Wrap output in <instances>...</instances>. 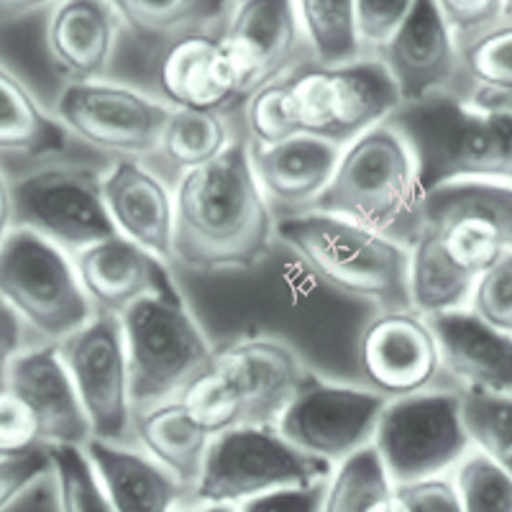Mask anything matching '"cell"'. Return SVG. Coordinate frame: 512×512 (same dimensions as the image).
Listing matches in <instances>:
<instances>
[{
  "instance_id": "9",
  "label": "cell",
  "mask_w": 512,
  "mask_h": 512,
  "mask_svg": "<svg viewBox=\"0 0 512 512\" xmlns=\"http://www.w3.org/2000/svg\"><path fill=\"white\" fill-rule=\"evenodd\" d=\"M0 300L41 344H57L95 313L72 256L39 233L16 226L0 241Z\"/></svg>"
},
{
  "instance_id": "26",
  "label": "cell",
  "mask_w": 512,
  "mask_h": 512,
  "mask_svg": "<svg viewBox=\"0 0 512 512\" xmlns=\"http://www.w3.org/2000/svg\"><path fill=\"white\" fill-rule=\"evenodd\" d=\"M103 492L116 512H169L180 507L187 489L152 456L126 443L90 436L85 441Z\"/></svg>"
},
{
  "instance_id": "31",
  "label": "cell",
  "mask_w": 512,
  "mask_h": 512,
  "mask_svg": "<svg viewBox=\"0 0 512 512\" xmlns=\"http://www.w3.org/2000/svg\"><path fill=\"white\" fill-rule=\"evenodd\" d=\"M231 144V128L221 111L169 108L157 154L177 172L200 167Z\"/></svg>"
},
{
  "instance_id": "3",
  "label": "cell",
  "mask_w": 512,
  "mask_h": 512,
  "mask_svg": "<svg viewBox=\"0 0 512 512\" xmlns=\"http://www.w3.org/2000/svg\"><path fill=\"white\" fill-rule=\"evenodd\" d=\"M282 241L315 280L374 308H405L410 246L323 210H297L274 223Z\"/></svg>"
},
{
  "instance_id": "38",
  "label": "cell",
  "mask_w": 512,
  "mask_h": 512,
  "mask_svg": "<svg viewBox=\"0 0 512 512\" xmlns=\"http://www.w3.org/2000/svg\"><path fill=\"white\" fill-rule=\"evenodd\" d=\"M464 308L497 331L512 333V254L479 274Z\"/></svg>"
},
{
  "instance_id": "45",
  "label": "cell",
  "mask_w": 512,
  "mask_h": 512,
  "mask_svg": "<svg viewBox=\"0 0 512 512\" xmlns=\"http://www.w3.org/2000/svg\"><path fill=\"white\" fill-rule=\"evenodd\" d=\"M6 512H62L52 466L47 464L44 469H39L24 487L18 489L16 497L8 502Z\"/></svg>"
},
{
  "instance_id": "19",
  "label": "cell",
  "mask_w": 512,
  "mask_h": 512,
  "mask_svg": "<svg viewBox=\"0 0 512 512\" xmlns=\"http://www.w3.org/2000/svg\"><path fill=\"white\" fill-rule=\"evenodd\" d=\"M70 256L95 313L121 315L141 297H182L167 262L121 233L93 241Z\"/></svg>"
},
{
  "instance_id": "36",
  "label": "cell",
  "mask_w": 512,
  "mask_h": 512,
  "mask_svg": "<svg viewBox=\"0 0 512 512\" xmlns=\"http://www.w3.org/2000/svg\"><path fill=\"white\" fill-rule=\"evenodd\" d=\"M456 44H459V77L448 93L466 85L512 88V21Z\"/></svg>"
},
{
  "instance_id": "37",
  "label": "cell",
  "mask_w": 512,
  "mask_h": 512,
  "mask_svg": "<svg viewBox=\"0 0 512 512\" xmlns=\"http://www.w3.org/2000/svg\"><path fill=\"white\" fill-rule=\"evenodd\" d=\"M244 121L249 131V144L256 146H272L290 136L300 134L292 111V100L287 93L285 77L267 82L244 100Z\"/></svg>"
},
{
  "instance_id": "40",
  "label": "cell",
  "mask_w": 512,
  "mask_h": 512,
  "mask_svg": "<svg viewBox=\"0 0 512 512\" xmlns=\"http://www.w3.org/2000/svg\"><path fill=\"white\" fill-rule=\"evenodd\" d=\"M387 510L400 512H459L461 502L456 495L454 479L446 474L408 479L392 484V500Z\"/></svg>"
},
{
  "instance_id": "8",
  "label": "cell",
  "mask_w": 512,
  "mask_h": 512,
  "mask_svg": "<svg viewBox=\"0 0 512 512\" xmlns=\"http://www.w3.org/2000/svg\"><path fill=\"white\" fill-rule=\"evenodd\" d=\"M300 134L344 146L400 105L395 82L372 54L323 64L305 59L285 75Z\"/></svg>"
},
{
  "instance_id": "24",
  "label": "cell",
  "mask_w": 512,
  "mask_h": 512,
  "mask_svg": "<svg viewBox=\"0 0 512 512\" xmlns=\"http://www.w3.org/2000/svg\"><path fill=\"white\" fill-rule=\"evenodd\" d=\"M441 369L456 387H482L512 395V333L497 331L472 310L454 308L428 315Z\"/></svg>"
},
{
  "instance_id": "22",
  "label": "cell",
  "mask_w": 512,
  "mask_h": 512,
  "mask_svg": "<svg viewBox=\"0 0 512 512\" xmlns=\"http://www.w3.org/2000/svg\"><path fill=\"white\" fill-rule=\"evenodd\" d=\"M6 387L34 413L41 443H85L90 425L77 400L75 384L57 354V344L21 349L8 369Z\"/></svg>"
},
{
  "instance_id": "33",
  "label": "cell",
  "mask_w": 512,
  "mask_h": 512,
  "mask_svg": "<svg viewBox=\"0 0 512 512\" xmlns=\"http://www.w3.org/2000/svg\"><path fill=\"white\" fill-rule=\"evenodd\" d=\"M459 392V418L469 446L495 456L505 466L512 459V395L482 387H456Z\"/></svg>"
},
{
  "instance_id": "42",
  "label": "cell",
  "mask_w": 512,
  "mask_h": 512,
  "mask_svg": "<svg viewBox=\"0 0 512 512\" xmlns=\"http://www.w3.org/2000/svg\"><path fill=\"white\" fill-rule=\"evenodd\" d=\"M44 446L34 413L16 392L0 390V456H16Z\"/></svg>"
},
{
  "instance_id": "32",
  "label": "cell",
  "mask_w": 512,
  "mask_h": 512,
  "mask_svg": "<svg viewBox=\"0 0 512 512\" xmlns=\"http://www.w3.org/2000/svg\"><path fill=\"white\" fill-rule=\"evenodd\" d=\"M310 59L323 64L361 57L354 36V0H292Z\"/></svg>"
},
{
  "instance_id": "39",
  "label": "cell",
  "mask_w": 512,
  "mask_h": 512,
  "mask_svg": "<svg viewBox=\"0 0 512 512\" xmlns=\"http://www.w3.org/2000/svg\"><path fill=\"white\" fill-rule=\"evenodd\" d=\"M415 0H354V36L361 54H374L392 39Z\"/></svg>"
},
{
  "instance_id": "4",
  "label": "cell",
  "mask_w": 512,
  "mask_h": 512,
  "mask_svg": "<svg viewBox=\"0 0 512 512\" xmlns=\"http://www.w3.org/2000/svg\"><path fill=\"white\" fill-rule=\"evenodd\" d=\"M423 200L413 152L384 121L341 146L336 169L313 208L410 246L423 223Z\"/></svg>"
},
{
  "instance_id": "29",
  "label": "cell",
  "mask_w": 512,
  "mask_h": 512,
  "mask_svg": "<svg viewBox=\"0 0 512 512\" xmlns=\"http://www.w3.org/2000/svg\"><path fill=\"white\" fill-rule=\"evenodd\" d=\"M67 136L57 116L44 111L24 82L0 64V154L52 157L67 146Z\"/></svg>"
},
{
  "instance_id": "47",
  "label": "cell",
  "mask_w": 512,
  "mask_h": 512,
  "mask_svg": "<svg viewBox=\"0 0 512 512\" xmlns=\"http://www.w3.org/2000/svg\"><path fill=\"white\" fill-rule=\"evenodd\" d=\"M57 0H0V26H11L34 16V13L49 11Z\"/></svg>"
},
{
  "instance_id": "5",
  "label": "cell",
  "mask_w": 512,
  "mask_h": 512,
  "mask_svg": "<svg viewBox=\"0 0 512 512\" xmlns=\"http://www.w3.org/2000/svg\"><path fill=\"white\" fill-rule=\"evenodd\" d=\"M410 146L423 190L451 182H510L512 113H482L454 93L400 103L387 118Z\"/></svg>"
},
{
  "instance_id": "15",
  "label": "cell",
  "mask_w": 512,
  "mask_h": 512,
  "mask_svg": "<svg viewBox=\"0 0 512 512\" xmlns=\"http://www.w3.org/2000/svg\"><path fill=\"white\" fill-rule=\"evenodd\" d=\"M387 397L369 387L331 382L308 369L277 418V431L305 454L336 464L372 441Z\"/></svg>"
},
{
  "instance_id": "27",
  "label": "cell",
  "mask_w": 512,
  "mask_h": 512,
  "mask_svg": "<svg viewBox=\"0 0 512 512\" xmlns=\"http://www.w3.org/2000/svg\"><path fill=\"white\" fill-rule=\"evenodd\" d=\"M131 431L134 441H139L146 454L159 461L190 495V487L198 479L203 464L205 448L213 436L182 405L180 397L136 410Z\"/></svg>"
},
{
  "instance_id": "14",
  "label": "cell",
  "mask_w": 512,
  "mask_h": 512,
  "mask_svg": "<svg viewBox=\"0 0 512 512\" xmlns=\"http://www.w3.org/2000/svg\"><path fill=\"white\" fill-rule=\"evenodd\" d=\"M57 354L75 384L90 436L128 443L134 438V408L128 392V364L121 318L93 313L80 328L57 341Z\"/></svg>"
},
{
  "instance_id": "35",
  "label": "cell",
  "mask_w": 512,
  "mask_h": 512,
  "mask_svg": "<svg viewBox=\"0 0 512 512\" xmlns=\"http://www.w3.org/2000/svg\"><path fill=\"white\" fill-rule=\"evenodd\" d=\"M44 448L57 479L62 512H111L85 443H49Z\"/></svg>"
},
{
  "instance_id": "16",
  "label": "cell",
  "mask_w": 512,
  "mask_h": 512,
  "mask_svg": "<svg viewBox=\"0 0 512 512\" xmlns=\"http://www.w3.org/2000/svg\"><path fill=\"white\" fill-rule=\"evenodd\" d=\"M239 103L310 59L292 0H233L221 26Z\"/></svg>"
},
{
  "instance_id": "21",
  "label": "cell",
  "mask_w": 512,
  "mask_h": 512,
  "mask_svg": "<svg viewBox=\"0 0 512 512\" xmlns=\"http://www.w3.org/2000/svg\"><path fill=\"white\" fill-rule=\"evenodd\" d=\"M121 21L108 0H57L47 11L44 47L64 80H98L111 72Z\"/></svg>"
},
{
  "instance_id": "6",
  "label": "cell",
  "mask_w": 512,
  "mask_h": 512,
  "mask_svg": "<svg viewBox=\"0 0 512 512\" xmlns=\"http://www.w3.org/2000/svg\"><path fill=\"white\" fill-rule=\"evenodd\" d=\"M305 372L303 356L282 338H239L213 354L180 400L210 436L233 425H274Z\"/></svg>"
},
{
  "instance_id": "48",
  "label": "cell",
  "mask_w": 512,
  "mask_h": 512,
  "mask_svg": "<svg viewBox=\"0 0 512 512\" xmlns=\"http://www.w3.org/2000/svg\"><path fill=\"white\" fill-rule=\"evenodd\" d=\"M13 228V208H11V180L0 169V241Z\"/></svg>"
},
{
  "instance_id": "46",
  "label": "cell",
  "mask_w": 512,
  "mask_h": 512,
  "mask_svg": "<svg viewBox=\"0 0 512 512\" xmlns=\"http://www.w3.org/2000/svg\"><path fill=\"white\" fill-rule=\"evenodd\" d=\"M24 323L0 300V390H6L8 369L16 354L24 349Z\"/></svg>"
},
{
  "instance_id": "13",
  "label": "cell",
  "mask_w": 512,
  "mask_h": 512,
  "mask_svg": "<svg viewBox=\"0 0 512 512\" xmlns=\"http://www.w3.org/2000/svg\"><path fill=\"white\" fill-rule=\"evenodd\" d=\"M372 443L392 482L446 474L469 448L459 392L420 390L384 402Z\"/></svg>"
},
{
  "instance_id": "25",
  "label": "cell",
  "mask_w": 512,
  "mask_h": 512,
  "mask_svg": "<svg viewBox=\"0 0 512 512\" xmlns=\"http://www.w3.org/2000/svg\"><path fill=\"white\" fill-rule=\"evenodd\" d=\"M246 149L264 198L290 213L313 208L341 154L338 144L310 134H295L272 146L246 141Z\"/></svg>"
},
{
  "instance_id": "11",
  "label": "cell",
  "mask_w": 512,
  "mask_h": 512,
  "mask_svg": "<svg viewBox=\"0 0 512 512\" xmlns=\"http://www.w3.org/2000/svg\"><path fill=\"white\" fill-rule=\"evenodd\" d=\"M103 172L90 164L44 162L11 180L13 226L29 228L67 254L113 236L100 192Z\"/></svg>"
},
{
  "instance_id": "17",
  "label": "cell",
  "mask_w": 512,
  "mask_h": 512,
  "mask_svg": "<svg viewBox=\"0 0 512 512\" xmlns=\"http://www.w3.org/2000/svg\"><path fill=\"white\" fill-rule=\"evenodd\" d=\"M356 364L364 387L387 400L428 390L441 374L431 323L410 305L379 308L364 323L356 341Z\"/></svg>"
},
{
  "instance_id": "2",
  "label": "cell",
  "mask_w": 512,
  "mask_h": 512,
  "mask_svg": "<svg viewBox=\"0 0 512 512\" xmlns=\"http://www.w3.org/2000/svg\"><path fill=\"white\" fill-rule=\"evenodd\" d=\"M274 213L249 162L246 141L180 172L172 192V259L192 272L259 267L274 246Z\"/></svg>"
},
{
  "instance_id": "28",
  "label": "cell",
  "mask_w": 512,
  "mask_h": 512,
  "mask_svg": "<svg viewBox=\"0 0 512 512\" xmlns=\"http://www.w3.org/2000/svg\"><path fill=\"white\" fill-rule=\"evenodd\" d=\"M121 29L146 47H164L192 31L221 29L233 0H108Z\"/></svg>"
},
{
  "instance_id": "41",
  "label": "cell",
  "mask_w": 512,
  "mask_h": 512,
  "mask_svg": "<svg viewBox=\"0 0 512 512\" xmlns=\"http://www.w3.org/2000/svg\"><path fill=\"white\" fill-rule=\"evenodd\" d=\"M433 3L456 41L472 39L482 31L510 21V0H433Z\"/></svg>"
},
{
  "instance_id": "43",
  "label": "cell",
  "mask_w": 512,
  "mask_h": 512,
  "mask_svg": "<svg viewBox=\"0 0 512 512\" xmlns=\"http://www.w3.org/2000/svg\"><path fill=\"white\" fill-rule=\"evenodd\" d=\"M326 495V477L303 484H285L249 497L236 510L241 512H320Z\"/></svg>"
},
{
  "instance_id": "30",
  "label": "cell",
  "mask_w": 512,
  "mask_h": 512,
  "mask_svg": "<svg viewBox=\"0 0 512 512\" xmlns=\"http://www.w3.org/2000/svg\"><path fill=\"white\" fill-rule=\"evenodd\" d=\"M392 479L372 441L336 461L326 477L323 512H379L392 500Z\"/></svg>"
},
{
  "instance_id": "18",
  "label": "cell",
  "mask_w": 512,
  "mask_h": 512,
  "mask_svg": "<svg viewBox=\"0 0 512 512\" xmlns=\"http://www.w3.org/2000/svg\"><path fill=\"white\" fill-rule=\"evenodd\" d=\"M372 57L390 72L400 103L446 93L459 77V44L433 0H415L405 24Z\"/></svg>"
},
{
  "instance_id": "44",
  "label": "cell",
  "mask_w": 512,
  "mask_h": 512,
  "mask_svg": "<svg viewBox=\"0 0 512 512\" xmlns=\"http://www.w3.org/2000/svg\"><path fill=\"white\" fill-rule=\"evenodd\" d=\"M49 464L47 448L39 446L34 451L16 456H0V512H6L8 502L16 497V492L34 477L39 469Z\"/></svg>"
},
{
  "instance_id": "23",
  "label": "cell",
  "mask_w": 512,
  "mask_h": 512,
  "mask_svg": "<svg viewBox=\"0 0 512 512\" xmlns=\"http://www.w3.org/2000/svg\"><path fill=\"white\" fill-rule=\"evenodd\" d=\"M100 192L116 233L172 262V190L141 159H118Z\"/></svg>"
},
{
  "instance_id": "12",
  "label": "cell",
  "mask_w": 512,
  "mask_h": 512,
  "mask_svg": "<svg viewBox=\"0 0 512 512\" xmlns=\"http://www.w3.org/2000/svg\"><path fill=\"white\" fill-rule=\"evenodd\" d=\"M64 131L100 154L146 159L157 154L169 105L105 77L64 82L54 100Z\"/></svg>"
},
{
  "instance_id": "1",
  "label": "cell",
  "mask_w": 512,
  "mask_h": 512,
  "mask_svg": "<svg viewBox=\"0 0 512 512\" xmlns=\"http://www.w3.org/2000/svg\"><path fill=\"white\" fill-rule=\"evenodd\" d=\"M512 254L510 182H451L425 192L410 244L408 300L420 315L464 308L472 282Z\"/></svg>"
},
{
  "instance_id": "20",
  "label": "cell",
  "mask_w": 512,
  "mask_h": 512,
  "mask_svg": "<svg viewBox=\"0 0 512 512\" xmlns=\"http://www.w3.org/2000/svg\"><path fill=\"white\" fill-rule=\"evenodd\" d=\"M157 85L169 108L231 111L239 103V88L221 29L192 31L164 44Z\"/></svg>"
},
{
  "instance_id": "34",
  "label": "cell",
  "mask_w": 512,
  "mask_h": 512,
  "mask_svg": "<svg viewBox=\"0 0 512 512\" xmlns=\"http://www.w3.org/2000/svg\"><path fill=\"white\" fill-rule=\"evenodd\" d=\"M454 487L461 510L466 512H510L512 477L510 466L469 446L454 466Z\"/></svg>"
},
{
  "instance_id": "10",
  "label": "cell",
  "mask_w": 512,
  "mask_h": 512,
  "mask_svg": "<svg viewBox=\"0 0 512 512\" xmlns=\"http://www.w3.org/2000/svg\"><path fill=\"white\" fill-rule=\"evenodd\" d=\"M331 466L292 446L277 425H233L210 438L190 497L228 510L267 489L328 477Z\"/></svg>"
},
{
  "instance_id": "7",
  "label": "cell",
  "mask_w": 512,
  "mask_h": 512,
  "mask_svg": "<svg viewBox=\"0 0 512 512\" xmlns=\"http://www.w3.org/2000/svg\"><path fill=\"white\" fill-rule=\"evenodd\" d=\"M118 318L134 413L180 397L216 354L182 297H141Z\"/></svg>"
}]
</instances>
